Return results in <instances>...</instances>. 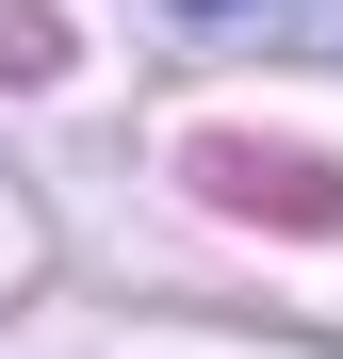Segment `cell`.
I'll use <instances>...</instances> for the list:
<instances>
[{"label":"cell","mask_w":343,"mask_h":359,"mask_svg":"<svg viewBox=\"0 0 343 359\" xmlns=\"http://www.w3.org/2000/svg\"><path fill=\"white\" fill-rule=\"evenodd\" d=\"M213 49H278V66H343V0H180Z\"/></svg>","instance_id":"obj_1"},{"label":"cell","mask_w":343,"mask_h":359,"mask_svg":"<svg viewBox=\"0 0 343 359\" xmlns=\"http://www.w3.org/2000/svg\"><path fill=\"white\" fill-rule=\"evenodd\" d=\"M196 180H213L229 212H262V196H278L295 229H327V212H343V196H327V163H262V147H196Z\"/></svg>","instance_id":"obj_2"}]
</instances>
